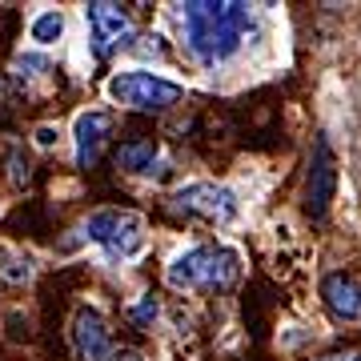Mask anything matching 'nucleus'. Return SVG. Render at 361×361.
<instances>
[{
  "instance_id": "11",
  "label": "nucleus",
  "mask_w": 361,
  "mask_h": 361,
  "mask_svg": "<svg viewBox=\"0 0 361 361\" xmlns=\"http://www.w3.org/2000/svg\"><path fill=\"white\" fill-rule=\"evenodd\" d=\"M157 161V141H129L116 149V165L129 173H149Z\"/></svg>"
},
{
  "instance_id": "6",
  "label": "nucleus",
  "mask_w": 361,
  "mask_h": 361,
  "mask_svg": "<svg viewBox=\"0 0 361 361\" xmlns=\"http://www.w3.org/2000/svg\"><path fill=\"white\" fill-rule=\"evenodd\" d=\"M177 209L180 213H193V217L217 221V225H229L241 205H237V193L225 189V185H213V180H197V185H185L177 193Z\"/></svg>"
},
{
  "instance_id": "2",
  "label": "nucleus",
  "mask_w": 361,
  "mask_h": 361,
  "mask_svg": "<svg viewBox=\"0 0 361 361\" xmlns=\"http://www.w3.org/2000/svg\"><path fill=\"white\" fill-rule=\"evenodd\" d=\"M241 273V257L229 245H189L169 261V285L173 289H229Z\"/></svg>"
},
{
  "instance_id": "8",
  "label": "nucleus",
  "mask_w": 361,
  "mask_h": 361,
  "mask_svg": "<svg viewBox=\"0 0 361 361\" xmlns=\"http://www.w3.org/2000/svg\"><path fill=\"white\" fill-rule=\"evenodd\" d=\"M73 349H77L80 361L113 357V337H109V325H104L101 310H92V305L77 310V317H73Z\"/></svg>"
},
{
  "instance_id": "4",
  "label": "nucleus",
  "mask_w": 361,
  "mask_h": 361,
  "mask_svg": "<svg viewBox=\"0 0 361 361\" xmlns=\"http://www.w3.org/2000/svg\"><path fill=\"white\" fill-rule=\"evenodd\" d=\"M85 237L109 253V257L129 261L145 249V221L137 213H121V209H101L85 221Z\"/></svg>"
},
{
  "instance_id": "3",
  "label": "nucleus",
  "mask_w": 361,
  "mask_h": 361,
  "mask_svg": "<svg viewBox=\"0 0 361 361\" xmlns=\"http://www.w3.org/2000/svg\"><path fill=\"white\" fill-rule=\"evenodd\" d=\"M109 97L137 113H161L185 97V85L161 77V73H149V68H125V73L109 77Z\"/></svg>"
},
{
  "instance_id": "5",
  "label": "nucleus",
  "mask_w": 361,
  "mask_h": 361,
  "mask_svg": "<svg viewBox=\"0 0 361 361\" xmlns=\"http://www.w3.org/2000/svg\"><path fill=\"white\" fill-rule=\"evenodd\" d=\"M85 20H89V32H92V49L97 56H109V52L125 49L133 37V16L129 8L121 4H109V0H92L85 4Z\"/></svg>"
},
{
  "instance_id": "15",
  "label": "nucleus",
  "mask_w": 361,
  "mask_h": 361,
  "mask_svg": "<svg viewBox=\"0 0 361 361\" xmlns=\"http://www.w3.org/2000/svg\"><path fill=\"white\" fill-rule=\"evenodd\" d=\"M116 361H141V357H137V353H121Z\"/></svg>"
},
{
  "instance_id": "9",
  "label": "nucleus",
  "mask_w": 361,
  "mask_h": 361,
  "mask_svg": "<svg viewBox=\"0 0 361 361\" xmlns=\"http://www.w3.org/2000/svg\"><path fill=\"white\" fill-rule=\"evenodd\" d=\"M109 133H113V113L109 109H89V113L77 116L73 137H77V165L80 169H89L101 157V145L109 141Z\"/></svg>"
},
{
  "instance_id": "10",
  "label": "nucleus",
  "mask_w": 361,
  "mask_h": 361,
  "mask_svg": "<svg viewBox=\"0 0 361 361\" xmlns=\"http://www.w3.org/2000/svg\"><path fill=\"white\" fill-rule=\"evenodd\" d=\"M322 297L337 322H361V285L349 273H329L322 281Z\"/></svg>"
},
{
  "instance_id": "7",
  "label": "nucleus",
  "mask_w": 361,
  "mask_h": 361,
  "mask_svg": "<svg viewBox=\"0 0 361 361\" xmlns=\"http://www.w3.org/2000/svg\"><path fill=\"white\" fill-rule=\"evenodd\" d=\"M334 189H337V161H334V149L329 141H317L313 145V161H310V185H305V209L313 217H325V209L334 201Z\"/></svg>"
},
{
  "instance_id": "12",
  "label": "nucleus",
  "mask_w": 361,
  "mask_h": 361,
  "mask_svg": "<svg viewBox=\"0 0 361 361\" xmlns=\"http://www.w3.org/2000/svg\"><path fill=\"white\" fill-rule=\"evenodd\" d=\"M65 32V16L56 13V8H44L40 16H32V25H28V37L37 40V44H56Z\"/></svg>"
},
{
  "instance_id": "13",
  "label": "nucleus",
  "mask_w": 361,
  "mask_h": 361,
  "mask_svg": "<svg viewBox=\"0 0 361 361\" xmlns=\"http://www.w3.org/2000/svg\"><path fill=\"white\" fill-rule=\"evenodd\" d=\"M157 313H161V310H157L153 297H141V301H137V305L129 310V322H133V325H141V329H149V325L157 322Z\"/></svg>"
},
{
  "instance_id": "14",
  "label": "nucleus",
  "mask_w": 361,
  "mask_h": 361,
  "mask_svg": "<svg viewBox=\"0 0 361 361\" xmlns=\"http://www.w3.org/2000/svg\"><path fill=\"white\" fill-rule=\"evenodd\" d=\"M37 141H40V145H52V141H56V129H52V125H44V129H37Z\"/></svg>"
},
{
  "instance_id": "1",
  "label": "nucleus",
  "mask_w": 361,
  "mask_h": 361,
  "mask_svg": "<svg viewBox=\"0 0 361 361\" xmlns=\"http://www.w3.org/2000/svg\"><path fill=\"white\" fill-rule=\"evenodd\" d=\"M180 8V28H185V49L193 52L201 65H221L241 49V37L253 25V8L249 4H217V0H193V4H177Z\"/></svg>"
}]
</instances>
